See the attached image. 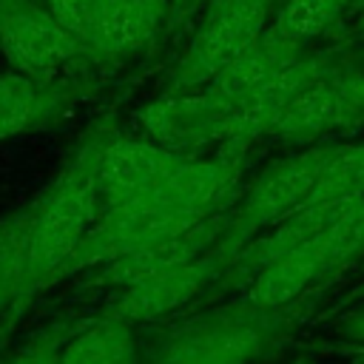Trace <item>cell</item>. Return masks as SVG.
Masks as SVG:
<instances>
[{"label": "cell", "mask_w": 364, "mask_h": 364, "mask_svg": "<svg viewBox=\"0 0 364 364\" xmlns=\"http://www.w3.org/2000/svg\"><path fill=\"white\" fill-rule=\"evenodd\" d=\"M105 128H94L60 173L37 193V225H34V247H31V273L28 287L14 307L9 327L31 307V301L60 282L63 267L71 262L88 230L94 228L102 202L97 188V159ZM6 327V330H9Z\"/></svg>", "instance_id": "obj_1"}, {"label": "cell", "mask_w": 364, "mask_h": 364, "mask_svg": "<svg viewBox=\"0 0 364 364\" xmlns=\"http://www.w3.org/2000/svg\"><path fill=\"white\" fill-rule=\"evenodd\" d=\"M293 318L233 301L185 321L151 350L145 364H256L290 338Z\"/></svg>", "instance_id": "obj_2"}, {"label": "cell", "mask_w": 364, "mask_h": 364, "mask_svg": "<svg viewBox=\"0 0 364 364\" xmlns=\"http://www.w3.org/2000/svg\"><path fill=\"white\" fill-rule=\"evenodd\" d=\"M336 148L338 145H313L296 156L282 159L279 165H270L250 185L239 208L225 216V230L213 250L230 262L247 242L304 210L327 165L333 162Z\"/></svg>", "instance_id": "obj_3"}, {"label": "cell", "mask_w": 364, "mask_h": 364, "mask_svg": "<svg viewBox=\"0 0 364 364\" xmlns=\"http://www.w3.org/2000/svg\"><path fill=\"white\" fill-rule=\"evenodd\" d=\"M0 54L9 71L40 85L74 82L71 68L94 57L48 14L43 0H0Z\"/></svg>", "instance_id": "obj_4"}, {"label": "cell", "mask_w": 364, "mask_h": 364, "mask_svg": "<svg viewBox=\"0 0 364 364\" xmlns=\"http://www.w3.org/2000/svg\"><path fill=\"white\" fill-rule=\"evenodd\" d=\"M267 17L270 0H208L205 20L191 40L176 82L185 88L208 85L262 43L267 34Z\"/></svg>", "instance_id": "obj_5"}, {"label": "cell", "mask_w": 364, "mask_h": 364, "mask_svg": "<svg viewBox=\"0 0 364 364\" xmlns=\"http://www.w3.org/2000/svg\"><path fill=\"white\" fill-rule=\"evenodd\" d=\"M182 156L185 154L168 151L154 139L119 136L105 128L97 159V188L102 208L154 193Z\"/></svg>", "instance_id": "obj_6"}, {"label": "cell", "mask_w": 364, "mask_h": 364, "mask_svg": "<svg viewBox=\"0 0 364 364\" xmlns=\"http://www.w3.org/2000/svg\"><path fill=\"white\" fill-rule=\"evenodd\" d=\"M228 273V259L219 250H210L208 256L168 270L162 276H154L148 282H139L134 287H125L117 293V299L105 307L108 313L131 321L134 327L139 321H159L185 307L191 299H196L213 279Z\"/></svg>", "instance_id": "obj_7"}, {"label": "cell", "mask_w": 364, "mask_h": 364, "mask_svg": "<svg viewBox=\"0 0 364 364\" xmlns=\"http://www.w3.org/2000/svg\"><path fill=\"white\" fill-rule=\"evenodd\" d=\"M364 119V102L355 88V74L336 77L327 74L307 85L267 128V134L282 139L321 136Z\"/></svg>", "instance_id": "obj_8"}, {"label": "cell", "mask_w": 364, "mask_h": 364, "mask_svg": "<svg viewBox=\"0 0 364 364\" xmlns=\"http://www.w3.org/2000/svg\"><path fill=\"white\" fill-rule=\"evenodd\" d=\"M222 230H225V216L216 213L208 222L196 225L193 230H188L176 239L142 247L136 253H128L122 259H114V262L102 264L100 273H97V282L108 284V287H117V293H119L125 287H134V284L148 282L154 276H162L168 270L185 267V264L208 256L216 247V242L222 239Z\"/></svg>", "instance_id": "obj_9"}, {"label": "cell", "mask_w": 364, "mask_h": 364, "mask_svg": "<svg viewBox=\"0 0 364 364\" xmlns=\"http://www.w3.org/2000/svg\"><path fill=\"white\" fill-rule=\"evenodd\" d=\"M80 85H40L14 71H0V142L57 125L77 102Z\"/></svg>", "instance_id": "obj_10"}, {"label": "cell", "mask_w": 364, "mask_h": 364, "mask_svg": "<svg viewBox=\"0 0 364 364\" xmlns=\"http://www.w3.org/2000/svg\"><path fill=\"white\" fill-rule=\"evenodd\" d=\"M168 23V0H111L97 9L94 57H128L145 48Z\"/></svg>", "instance_id": "obj_11"}, {"label": "cell", "mask_w": 364, "mask_h": 364, "mask_svg": "<svg viewBox=\"0 0 364 364\" xmlns=\"http://www.w3.org/2000/svg\"><path fill=\"white\" fill-rule=\"evenodd\" d=\"M34 225H37V196L23 208H17L14 213L0 216V336L6 333L9 318L28 287Z\"/></svg>", "instance_id": "obj_12"}, {"label": "cell", "mask_w": 364, "mask_h": 364, "mask_svg": "<svg viewBox=\"0 0 364 364\" xmlns=\"http://www.w3.org/2000/svg\"><path fill=\"white\" fill-rule=\"evenodd\" d=\"M60 364H139L136 327L108 310L85 316L65 341Z\"/></svg>", "instance_id": "obj_13"}, {"label": "cell", "mask_w": 364, "mask_h": 364, "mask_svg": "<svg viewBox=\"0 0 364 364\" xmlns=\"http://www.w3.org/2000/svg\"><path fill=\"white\" fill-rule=\"evenodd\" d=\"M296 54H299V46L296 43H287V40L276 37L267 28V34L262 37V43L256 48H250L245 57H239L233 65H228L222 74H216L205 85V94L228 111L230 105H236L239 100H245L247 94H253L264 80H270Z\"/></svg>", "instance_id": "obj_14"}, {"label": "cell", "mask_w": 364, "mask_h": 364, "mask_svg": "<svg viewBox=\"0 0 364 364\" xmlns=\"http://www.w3.org/2000/svg\"><path fill=\"white\" fill-rule=\"evenodd\" d=\"M347 6L350 0H287L279 9L270 31L299 46L310 37H318L327 26H333Z\"/></svg>", "instance_id": "obj_15"}, {"label": "cell", "mask_w": 364, "mask_h": 364, "mask_svg": "<svg viewBox=\"0 0 364 364\" xmlns=\"http://www.w3.org/2000/svg\"><path fill=\"white\" fill-rule=\"evenodd\" d=\"M361 196H364V142L338 145L307 208L327 205V202H344V199H361Z\"/></svg>", "instance_id": "obj_16"}, {"label": "cell", "mask_w": 364, "mask_h": 364, "mask_svg": "<svg viewBox=\"0 0 364 364\" xmlns=\"http://www.w3.org/2000/svg\"><path fill=\"white\" fill-rule=\"evenodd\" d=\"M82 318L85 316H68L40 327L17 350H11L0 364H60V353L71 338V333L82 324Z\"/></svg>", "instance_id": "obj_17"}, {"label": "cell", "mask_w": 364, "mask_h": 364, "mask_svg": "<svg viewBox=\"0 0 364 364\" xmlns=\"http://www.w3.org/2000/svg\"><path fill=\"white\" fill-rule=\"evenodd\" d=\"M43 6L77 43L91 48L97 26V0H43Z\"/></svg>", "instance_id": "obj_18"}, {"label": "cell", "mask_w": 364, "mask_h": 364, "mask_svg": "<svg viewBox=\"0 0 364 364\" xmlns=\"http://www.w3.org/2000/svg\"><path fill=\"white\" fill-rule=\"evenodd\" d=\"M208 0H168V26H176L182 17H188L191 11L202 9Z\"/></svg>", "instance_id": "obj_19"}, {"label": "cell", "mask_w": 364, "mask_h": 364, "mask_svg": "<svg viewBox=\"0 0 364 364\" xmlns=\"http://www.w3.org/2000/svg\"><path fill=\"white\" fill-rule=\"evenodd\" d=\"M338 355L350 358L353 364H364V344H350V347H338Z\"/></svg>", "instance_id": "obj_20"}, {"label": "cell", "mask_w": 364, "mask_h": 364, "mask_svg": "<svg viewBox=\"0 0 364 364\" xmlns=\"http://www.w3.org/2000/svg\"><path fill=\"white\" fill-rule=\"evenodd\" d=\"M358 9H361V20H364V0H358Z\"/></svg>", "instance_id": "obj_21"}, {"label": "cell", "mask_w": 364, "mask_h": 364, "mask_svg": "<svg viewBox=\"0 0 364 364\" xmlns=\"http://www.w3.org/2000/svg\"><path fill=\"white\" fill-rule=\"evenodd\" d=\"M105 3H111V0H97V9H100V6H105Z\"/></svg>", "instance_id": "obj_22"}, {"label": "cell", "mask_w": 364, "mask_h": 364, "mask_svg": "<svg viewBox=\"0 0 364 364\" xmlns=\"http://www.w3.org/2000/svg\"><path fill=\"white\" fill-rule=\"evenodd\" d=\"M293 364H313V361H293Z\"/></svg>", "instance_id": "obj_23"}, {"label": "cell", "mask_w": 364, "mask_h": 364, "mask_svg": "<svg viewBox=\"0 0 364 364\" xmlns=\"http://www.w3.org/2000/svg\"><path fill=\"white\" fill-rule=\"evenodd\" d=\"M358 293H364V282H361V287H358Z\"/></svg>", "instance_id": "obj_24"}]
</instances>
